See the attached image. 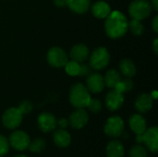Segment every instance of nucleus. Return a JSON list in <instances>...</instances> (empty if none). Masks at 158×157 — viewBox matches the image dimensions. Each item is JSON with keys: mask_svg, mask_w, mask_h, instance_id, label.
<instances>
[{"mask_svg": "<svg viewBox=\"0 0 158 157\" xmlns=\"http://www.w3.org/2000/svg\"><path fill=\"white\" fill-rule=\"evenodd\" d=\"M57 125L59 126L60 129H64V130H65V129L68 127V125H69V121H68L66 118H61V119L58 120Z\"/></svg>", "mask_w": 158, "mask_h": 157, "instance_id": "obj_32", "label": "nucleus"}, {"mask_svg": "<svg viewBox=\"0 0 158 157\" xmlns=\"http://www.w3.org/2000/svg\"><path fill=\"white\" fill-rule=\"evenodd\" d=\"M129 155L130 157H147V151L143 146L136 144L131 147Z\"/></svg>", "mask_w": 158, "mask_h": 157, "instance_id": "obj_26", "label": "nucleus"}, {"mask_svg": "<svg viewBox=\"0 0 158 157\" xmlns=\"http://www.w3.org/2000/svg\"><path fill=\"white\" fill-rule=\"evenodd\" d=\"M124 121L118 116H114L109 118L104 127L105 133L110 138H118L122 135L124 131Z\"/></svg>", "mask_w": 158, "mask_h": 157, "instance_id": "obj_5", "label": "nucleus"}, {"mask_svg": "<svg viewBox=\"0 0 158 157\" xmlns=\"http://www.w3.org/2000/svg\"><path fill=\"white\" fill-rule=\"evenodd\" d=\"M124 103V96L123 93L117 92L115 89L110 91L106 97V107L110 111L118 110Z\"/></svg>", "mask_w": 158, "mask_h": 157, "instance_id": "obj_13", "label": "nucleus"}, {"mask_svg": "<svg viewBox=\"0 0 158 157\" xmlns=\"http://www.w3.org/2000/svg\"><path fill=\"white\" fill-rule=\"evenodd\" d=\"M151 96H152V98H153V99H156V98H157V92H156V91L152 92Z\"/></svg>", "mask_w": 158, "mask_h": 157, "instance_id": "obj_37", "label": "nucleus"}, {"mask_svg": "<svg viewBox=\"0 0 158 157\" xmlns=\"http://www.w3.org/2000/svg\"><path fill=\"white\" fill-rule=\"evenodd\" d=\"M109 60L110 56L107 49L105 47H99L92 53V56H90L89 66L95 70L103 69L108 65Z\"/></svg>", "mask_w": 158, "mask_h": 157, "instance_id": "obj_4", "label": "nucleus"}, {"mask_svg": "<svg viewBox=\"0 0 158 157\" xmlns=\"http://www.w3.org/2000/svg\"><path fill=\"white\" fill-rule=\"evenodd\" d=\"M88 120L89 116L84 108H77V110L69 116V124L76 130L82 129L88 123Z\"/></svg>", "mask_w": 158, "mask_h": 157, "instance_id": "obj_10", "label": "nucleus"}, {"mask_svg": "<svg viewBox=\"0 0 158 157\" xmlns=\"http://www.w3.org/2000/svg\"><path fill=\"white\" fill-rule=\"evenodd\" d=\"M9 144L12 148H14L17 151H24L29 147V144L31 143L30 137L27 133L21 130H15L13 131L8 140Z\"/></svg>", "mask_w": 158, "mask_h": 157, "instance_id": "obj_7", "label": "nucleus"}, {"mask_svg": "<svg viewBox=\"0 0 158 157\" xmlns=\"http://www.w3.org/2000/svg\"><path fill=\"white\" fill-rule=\"evenodd\" d=\"M69 56L73 61H76L78 63H81L88 58L89 49L83 43L76 44L71 48L70 53H69Z\"/></svg>", "mask_w": 158, "mask_h": 157, "instance_id": "obj_15", "label": "nucleus"}, {"mask_svg": "<svg viewBox=\"0 0 158 157\" xmlns=\"http://www.w3.org/2000/svg\"><path fill=\"white\" fill-rule=\"evenodd\" d=\"M22 114L18 107L8 108L2 117L3 125L9 130H14L18 128L22 121Z\"/></svg>", "mask_w": 158, "mask_h": 157, "instance_id": "obj_6", "label": "nucleus"}, {"mask_svg": "<svg viewBox=\"0 0 158 157\" xmlns=\"http://www.w3.org/2000/svg\"><path fill=\"white\" fill-rule=\"evenodd\" d=\"M153 49H154V52L156 54L158 53V39H156L154 41V43H153Z\"/></svg>", "mask_w": 158, "mask_h": 157, "instance_id": "obj_35", "label": "nucleus"}, {"mask_svg": "<svg viewBox=\"0 0 158 157\" xmlns=\"http://www.w3.org/2000/svg\"><path fill=\"white\" fill-rule=\"evenodd\" d=\"M93 14L97 19H106L111 12L110 6L104 1H97L92 6Z\"/></svg>", "mask_w": 158, "mask_h": 157, "instance_id": "obj_19", "label": "nucleus"}, {"mask_svg": "<svg viewBox=\"0 0 158 157\" xmlns=\"http://www.w3.org/2000/svg\"><path fill=\"white\" fill-rule=\"evenodd\" d=\"M9 150V143L8 140L3 136L0 135V156L6 155Z\"/></svg>", "mask_w": 158, "mask_h": 157, "instance_id": "obj_28", "label": "nucleus"}, {"mask_svg": "<svg viewBox=\"0 0 158 157\" xmlns=\"http://www.w3.org/2000/svg\"><path fill=\"white\" fill-rule=\"evenodd\" d=\"M53 140L56 146L60 148H65L70 144L71 137L67 130H65L64 129H59L55 131L53 135Z\"/></svg>", "mask_w": 158, "mask_h": 157, "instance_id": "obj_17", "label": "nucleus"}, {"mask_svg": "<svg viewBox=\"0 0 158 157\" xmlns=\"http://www.w3.org/2000/svg\"><path fill=\"white\" fill-rule=\"evenodd\" d=\"M86 85H87L86 88L89 92L93 93H101L105 88L104 77L98 73L89 74L86 80Z\"/></svg>", "mask_w": 158, "mask_h": 157, "instance_id": "obj_12", "label": "nucleus"}, {"mask_svg": "<svg viewBox=\"0 0 158 157\" xmlns=\"http://www.w3.org/2000/svg\"><path fill=\"white\" fill-rule=\"evenodd\" d=\"M90 4V0H69L68 6L73 12L82 14L89 9Z\"/></svg>", "mask_w": 158, "mask_h": 157, "instance_id": "obj_20", "label": "nucleus"}, {"mask_svg": "<svg viewBox=\"0 0 158 157\" xmlns=\"http://www.w3.org/2000/svg\"><path fill=\"white\" fill-rule=\"evenodd\" d=\"M124 87H125V91L126 92H129V91H131V89L133 88V81H131V78H126L125 80L121 81Z\"/></svg>", "mask_w": 158, "mask_h": 157, "instance_id": "obj_31", "label": "nucleus"}, {"mask_svg": "<svg viewBox=\"0 0 158 157\" xmlns=\"http://www.w3.org/2000/svg\"><path fill=\"white\" fill-rule=\"evenodd\" d=\"M151 12L152 5L147 0H134L129 6V13L133 19H144Z\"/></svg>", "mask_w": 158, "mask_h": 157, "instance_id": "obj_3", "label": "nucleus"}, {"mask_svg": "<svg viewBox=\"0 0 158 157\" xmlns=\"http://www.w3.org/2000/svg\"><path fill=\"white\" fill-rule=\"evenodd\" d=\"M119 68L124 76L127 78H132L136 74V67L131 59H123L119 63Z\"/></svg>", "mask_w": 158, "mask_h": 157, "instance_id": "obj_21", "label": "nucleus"}, {"mask_svg": "<svg viewBox=\"0 0 158 157\" xmlns=\"http://www.w3.org/2000/svg\"><path fill=\"white\" fill-rule=\"evenodd\" d=\"M15 157H27V156H25V155H17V156H15Z\"/></svg>", "mask_w": 158, "mask_h": 157, "instance_id": "obj_38", "label": "nucleus"}, {"mask_svg": "<svg viewBox=\"0 0 158 157\" xmlns=\"http://www.w3.org/2000/svg\"><path fill=\"white\" fill-rule=\"evenodd\" d=\"M91 74V67L86 64H81L80 65V71H79V76L81 77H85Z\"/></svg>", "mask_w": 158, "mask_h": 157, "instance_id": "obj_30", "label": "nucleus"}, {"mask_svg": "<svg viewBox=\"0 0 158 157\" xmlns=\"http://www.w3.org/2000/svg\"><path fill=\"white\" fill-rule=\"evenodd\" d=\"M37 122H38L39 129L44 132H50V131L54 130L57 125V121H56L55 116H53L52 114L47 113V112L42 113L38 117Z\"/></svg>", "mask_w": 158, "mask_h": 157, "instance_id": "obj_11", "label": "nucleus"}, {"mask_svg": "<svg viewBox=\"0 0 158 157\" xmlns=\"http://www.w3.org/2000/svg\"><path fill=\"white\" fill-rule=\"evenodd\" d=\"M54 3L56 4V6H57L59 7H63V6H68L69 0H54Z\"/></svg>", "mask_w": 158, "mask_h": 157, "instance_id": "obj_33", "label": "nucleus"}, {"mask_svg": "<svg viewBox=\"0 0 158 157\" xmlns=\"http://www.w3.org/2000/svg\"><path fill=\"white\" fill-rule=\"evenodd\" d=\"M142 142L146 145L148 150L153 154H156L158 151V129L152 127L142 134Z\"/></svg>", "mask_w": 158, "mask_h": 157, "instance_id": "obj_9", "label": "nucleus"}, {"mask_svg": "<svg viewBox=\"0 0 158 157\" xmlns=\"http://www.w3.org/2000/svg\"><path fill=\"white\" fill-rule=\"evenodd\" d=\"M151 3H152V6L155 8V10H157L158 9V0H151Z\"/></svg>", "mask_w": 158, "mask_h": 157, "instance_id": "obj_36", "label": "nucleus"}, {"mask_svg": "<svg viewBox=\"0 0 158 157\" xmlns=\"http://www.w3.org/2000/svg\"><path fill=\"white\" fill-rule=\"evenodd\" d=\"M48 63L55 68L64 67L69 61L67 53L60 47H52L47 53Z\"/></svg>", "mask_w": 158, "mask_h": 157, "instance_id": "obj_8", "label": "nucleus"}, {"mask_svg": "<svg viewBox=\"0 0 158 157\" xmlns=\"http://www.w3.org/2000/svg\"><path fill=\"white\" fill-rule=\"evenodd\" d=\"M129 21L127 17L120 11H113L106 18L105 30L108 37L118 39L122 37L128 31Z\"/></svg>", "mask_w": 158, "mask_h": 157, "instance_id": "obj_1", "label": "nucleus"}, {"mask_svg": "<svg viewBox=\"0 0 158 157\" xmlns=\"http://www.w3.org/2000/svg\"><path fill=\"white\" fill-rule=\"evenodd\" d=\"M66 72L70 75V76H77L79 75V71H80V63L76 62V61H68L67 64L64 66Z\"/></svg>", "mask_w": 158, "mask_h": 157, "instance_id": "obj_25", "label": "nucleus"}, {"mask_svg": "<svg viewBox=\"0 0 158 157\" xmlns=\"http://www.w3.org/2000/svg\"><path fill=\"white\" fill-rule=\"evenodd\" d=\"M128 27L130 28L131 31L134 35H137V36L142 35L143 32V31H144L143 25L142 24L141 20H138V19H132V20H131V21L129 22Z\"/></svg>", "mask_w": 158, "mask_h": 157, "instance_id": "obj_23", "label": "nucleus"}, {"mask_svg": "<svg viewBox=\"0 0 158 157\" xmlns=\"http://www.w3.org/2000/svg\"><path fill=\"white\" fill-rule=\"evenodd\" d=\"M153 29L156 32H158V16H156L153 20Z\"/></svg>", "mask_w": 158, "mask_h": 157, "instance_id": "obj_34", "label": "nucleus"}, {"mask_svg": "<svg viewBox=\"0 0 158 157\" xmlns=\"http://www.w3.org/2000/svg\"><path fill=\"white\" fill-rule=\"evenodd\" d=\"M18 108L21 112L22 115H24V114L26 115V114H29L32 110V105L29 101H23L22 103H20V105H19Z\"/></svg>", "mask_w": 158, "mask_h": 157, "instance_id": "obj_29", "label": "nucleus"}, {"mask_svg": "<svg viewBox=\"0 0 158 157\" xmlns=\"http://www.w3.org/2000/svg\"><path fill=\"white\" fill-rule=\"evenodd\" d=\"M125 149L123 144L117 140H113L108 143L106 146V156L107 157H124Z\"/></svg>", "mask_w": 158, "mask_h": 157, "instance_id": "obj_18", "label": "nucleus"}, {"mask_svg": "<svg viewBox=\"0 0 158 157\" xmlns=\"http://www.w3.org/2000/svg\"><path fill=\"white\" fill-rule=\"evenodd\" d=\"M91 95L87 88L81 83L74 84L69 91V102L76 108H84L87 106Z\"/></svg>", "mask_w": 158, "mask_h": 157, "instance_id": "obj_2", "label": "nucleus"}, {"mask_svg": "<svg viewBox=\"0 0 158 157\" xmlns=\"http://www.w3.org/2000/svg\"><path fill=\"white\" fill-rule=\"evenodd\" d=\"M86 107H88V109L91 112L96 114V113L101 111V109H102V103L99 100H97V99H92L91 98Z\"/></svg>", "mask_w": 158, "mask_h": 157, "instance_id": "obj_27", "label": "nucleus"}, {"mask_svg": "<svg viewBox=\"0 0 158 157\" xmlns=\"http://www.w3.org/2000/svg\"><path fill=\"white\" fill-rule=\"evenodd\" d=\"M31 152L32 153H41L44 148H45V142L43 140V139H40V138H37L35 139L34 141L31 142L30 144H29V147Z\"/></svg>", "mask_w": 158, "mask_h": 157, "instance_id": "obj_24", "label": "nucleus"}, {"mask_svg": "<svg viewBox=\"0 0 158 157\" xmlns=\"http://www.w3.org/2000/svg\"><path fill=\"white\" fill-rule=\"evenodd\" d=\"M120 81H121L120 74L116 69H109L104 78L105 85H106L108 88H114L116 84Z\"/></svg>", "mask_w": 158, "mask_h": 157, "instance_id": "obj_22", "label": "nucleus"}, {"mask_svg": "<svg viewBox=\"0 0 158 157\" xmlns=\"http://www.w3.org/2000/svg\"><path fill=\"white\" fill-rule=\"evenodd\" d=\"M153 101L151 94L143 93L135 101V107L140 113H146L151 110L153 106Z\"/></svg>", "mask_w": 158, "mask_h": 157, "instance_id": "obj_16", "label": "nucleus"}, {"mask_svg": "<svg viewBox=\"0 0 158 157\" xmlns=\"http://www.w3.org/2000/svg\"><path fill=\"white\" fill-rule=\"evenodd\" d=\"M129 125L131 130L136 133V135L143 134L146 130V120L142 115L139 114H134L130 118Z\"/></svg>", "mask_w": 158, "mask_h": 157, "instance_id": "obj_14", "label": "nucleus"}]
</instances>
